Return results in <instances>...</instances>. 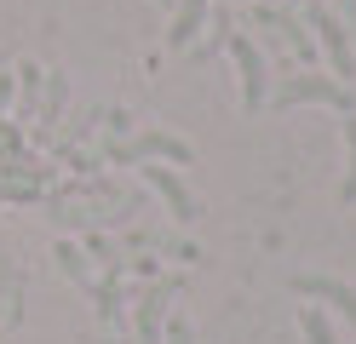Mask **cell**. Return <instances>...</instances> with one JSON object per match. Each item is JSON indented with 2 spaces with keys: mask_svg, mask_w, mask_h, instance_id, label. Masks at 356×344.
Returning a JSON list of instances; mask_svg holds the SVG:
<instances>
[{
  "mask_svg": "<svg viewBox=\"0 0 356 344\" xmlns=\"http://www.w3.org/2000/svg\"><path fill=\"white\" fill-rule=\"evenodd\" d=\"M299 17H305V29H310V40L327 52V69H333V81H350L356 75V46H350V29H345V17L327 6V0H299L293 6Z\"/></svg>",
  "mask_w": 356,
  "mask_h": 344,
  "instance_id": "obj_1",
  "label": "cell"
},
{
  "mask_svg": "<svg viewBox=\"0 0 356 344\" xmlns=\"http://www.w3.org/2000/svg\"><path fill=\"white\" fill-rule=\"evenodd\" d=\"M299 104H327V109L350 115V86L333 75H316V69H299L282 86H270V109H299Z\"/></svg>",
  "mask_w": 356,
  "mask_h": 344,
  "instance_id": "obj_2",
  "label": "cell"
},
{
  "mask_svg": "<svg viewBox=\"0 0 356 344\" xmlns=\"http://www.w3.org/2000/svg\"><path fill=\"white\" fill-rule=\"evenodd\" d=\"M225 52H230L236 81H241V109L259 115L270 104V63H264V52L253 46V35H225Z\"/></svg>",
  "mask_w": 356,
  "mask_h": 344,
  "instance_id": "obj_3",
  "label": "cell"
},
{
  "mask_svg": "<svg viewBox=\"0 0 356 344\" xmlns=\"http://www.w3.org/2000/svg\"><path fill=\"white\" fill-rule=\"evenodd\" d=\"M109 161H167V167H190L195 149L184 144V138L149 126V132H138V138H127V144H109Z\"/></svg>",
  "mask_w": 356,
  "mask_h": 344,
  "instance_id": "obj_4",
  "label": "cell"
},
{
  "mask_svg": "<svg viewBox=\"0 0 356 344\" xmlns=\"http://www.w3.org/2000/svg\"><path fill=\"white\" fill-rule=\"evenodd\" d=\"M144 183H149V190H155V195L167 201L172 224H195V218H202V201L190 195V183L178 178L172 167H155V161H144Z\"/></svg>",
  "mask_w": 356,
  "mask_h": 344,
  "instance_id": "obj_5",
  "label": "cell"
},
{
  "mask_svg": "<svg viewBox=\"0 0 356 344\" xmlns=\"http://www.w3.org/2000/svg\"><path fill=\"white\" fill-rule=\"evenodd\" d=\"M293 293L299 298H316V304H327V310H339L356 327V287L339 281V275H293Z\"/></svg>",
  "mask_w": 356,
  "mask_h": 344,
  "instance_id": "obj_6",
  "label": "cell"
},
{
  "mask_svg": "<svg viewBox=\"0 0 356 344\" xmlns=\"http://www.w3.org/2000/svg\"><path fill=\"white\" fill-rule=\"evenodd\" d=\"M248 17H253V23H264V29H282V35H287V46H293L299 58H310V52H316V40L305 35V17L287 6V0H276V6H253Z\"/></svg>",
  "mask_w": 356,
  "mask_h": 344,
  "instance_id": "obj_7",
  "label": "cell"
},
{
  "mask_svg": "<svg viewBox=\"0 0 356 344\" xmlns=\"http://www.w3.org/2000/svg\"><path fill=\"white\" fill-rule=\"evenodd\" d=\"M207 23V0H172V29H167V46L172 52H184V46L202 35Z\"/></svg>",
  "mask_w": 356,
  "mask_h": 344,
  "instance_id": "obj_8",
  "label": "cell"
},
{
  "mask_svg": "<svg viewBox=\"0 0 356 344\" xmlns=\"http://www.w3.org/2000/svg\"><path fill=\"white\" fill-rule=\"evenodd\" d=\"M172 298V281H161V287H149V293H138V310H132V321H138V338L144 344H155L161 338V304Z\"/></svg>",
  "mask_w": 356,
  "mask_h": 344,
  "instance_id": "obj_9",
  "label": "cell"
},
{
  "mask_svg": "<svg viewBox=\"0 0 356 344\" xmlns=\"http://www.w3.org/2000/svg\"><path fill=\"white\" fill-rule=\"evenodd\" d=\"M339 201L356 206V109L345 115V183H339Z\"/></svg>",
  "mask_w": 356,
  "mask_h": 344,
  "instance_id": "obj_10",
  "label": "cell"
},
{
  "mask_svg": "<svg viewBox=\"0 0 356 344\" xmlns=\"http://www.w3.org/2000/svg\"><path fill=\"white\" fill-rule=\"evenodd\" d=\"M299 333H305V344H339L333 327H327V310H322V304H305V310H299Z\"/></svg>",
  "mask_w": 356,
  "mask_h": 344,
  "instance_id": "obj_11",
  "label": "cell"
},
{
  "mask_svg": "<svg viewBox=\"0 0 356 344\" xmlns=\"http://www.w3.org/2000/svg\"><path fill=\"white\" fill-rule=\"evenodd\" d=\"M52 259L63 264V275H75L81 287H92V275H86V259H81V247H75V241H58V247H52Z\"/></svg>",
  "mask_w": 356,
  "mask_h": 344,
  "instance_id": "obj_12",
  "label": "cell"
},
{
  "mask_svg": "<svg viewBox=\"0 0 356 344\" xmlns=\"http://www.w3.org/2000/svg\"><path fill=\"white\" fill-rule=\"evenodd\" d=\"M63 98H70V81H63V75H52V81H47V121H58Z\"/></svg>",
  "mask_w": 356,
  "mask_h": 344,
  "instance_id": "obj_13",
  "label": "cell"
},
{
  "mask_svg": "<svg viewBox=\"0 0 356 344\" xmlns=\"http://www.w3.org/2000/svg\"><path fill=\"white\" fill-rule=\"evenodd\" d=\"M161 344H195V327H190L184 316H172V321H167V333H161Z\"/></svg>",
  "mask_w": 356,
  "mask_h": 344,
  "instance_id": "obj_14",
  "label": "cell"
},
{
  "mask_svg": "<svg viewBox=\"0 0 356 344\" xmlns=\"http://www.w3.org/2000/svg\"><path fill=\"white\" fill-rule=\"evenodd\" d=\"M333 12L345 17V29H356V0H333Z\"/></svg>",
  "mask_w": 356,
  "mask_h": 344,
  "instance_id": "obj_15",
  "label": "cell"
},
{
  "mask_svg": "<svg viewBox=\"0 0 356 344\" xmlns=\"http://www.w3.org/2000/svg\"><path fill=\"white\" fill-rule=\"evenodd\" d=\"M161 6H172V0H161Z\"/></svg>",
  "mask_w": 356,
  "mask_h": 344,
  "instance_id": "obj_16",
  "label": "cell"
}]
</instances>
